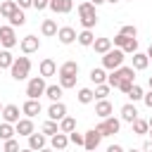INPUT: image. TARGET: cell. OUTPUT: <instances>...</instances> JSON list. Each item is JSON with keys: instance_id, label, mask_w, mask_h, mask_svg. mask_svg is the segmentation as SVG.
<instances>
[{"instance_id": "680465c9", "label": "cell", "mask_w": 152, "mask_h": 152, "mask_svg": "<svg viewBox=\"0 0 152 152\" xmlns=\"http://www.w3.org/2000/svg\"><path fill=\"white\" fill-rule=\"evenodd\" d=\"M0 21H2V14H0Z\"/></svg>"}, {"instance_id": "f907efd6", "label": "cell", "mask_w": 152, "mask_h": 152, "mask_svg": "<svg viewBox=\"0 0 152 152\" xmlns=\"http://www.w3.org/2000/svg\"><path fill=\"white\" fill-rule=\"evenodd\" d=\"M90 2H93V5H95V7H100V5H104V2H107V0H90Z\"/></svg>"}, {"instance_id": "603a6c76", "label": "cell", "mask_w": 152, "mask_h": 152, "mask_svg": "<svg viewBox=\"0 0 152 152\" xmlns=\"http://www.w3.org/2000/svg\"><path fill=\"white\" fill-rule=\"evenodd\" d=\"M62 95H64V88L57 83V86H45V97L50 100V102H55V100H62Z\"/></svg>"}, {"instance_id": "1f68e13d", "label": "cell", "mask_w": 152, "mask_h": 152, "mask_svg": "<svg viewBox=\"0 0 152 152\" xmlns=\"http://www.w3.org/2000/svg\"><path fill=\"white\" fill-rule=\"evenodd\" d=\"M17 10V2L14 0H5L2 5H0V14H2V19H10V14Z\"/></svg>"}, {"instance_id": "e0dca14e", "label": "cell", "mask_w": 152, "mask_h": 152, "mask_svg": "<svg viewBox=\"0 0 152 152\" xmlns=\"http://www.w3.org/2000/svg\"><path fill=\"white\" fill-rule=\"evenodd\" d=\"M119 114H121V121H126V124H131L133 119H138V109H135L133 102H126V104L119 109Z\"/></svg>"}, {"instance_id": "484cf974", "label": "cell", "mask_w": 152, "mask_h": 152, "mask_svg": "<svg viewBox=\"0 0 152 152\" xmlns=\"http://www.w3.org/2000/svg\"><path fill=\"white\" fill-rule=\"evenodd\" d=\"M90 81L97 86V83H104L107 81V71H104V66H93L90 69Z\"/></svg>"}, {"instance_id": "d6986e66", "label": "cell", "mask_w": 152, "mask_h": 152, "mask_svg": "<svg viewBox=\"0 0 152 152\" xmlns=\"http://www.w3.org/2000/svg\"><path fill=\"white\" fill-rule=\"evenodd\" d=\"M114 112V107H112V102L107 100V97H102V100H97V104H95V114L100 116V119H104V116H109Z\"/></svg>"}, {"instance_id": "9a60e30c", "label": "cell", "mask_w": 152, "mask_h": 152, "mask_svg": "<svg viewBox=\"0 0 152 152\" xmlns=\"http://www.w3.org/2000/svg\"><path fill=\"white\" fill-rule=\"evenodd\" d=\"M57 40H59L62 45H71V43L76 40V31H74L71 26H62V28H57Z\"/></svg>"}, {"instance_id": "f5cc1de1", "label": "cell", "mask_w": 152, "mask_h": 152, "mask_svg": "<svg viewBox=\"0 0 152 152\" xmlns=\"http://www.w3.org/2000/svg\"><path fill=\"white\" fill-rule=\"evenodd\" d=\"M147 86H150V88H152V76H150V78H147Z\"/></svg>"}, {"instance_id": "44dd1931", "label": "cell", "mask_w": 152, "mask_h": 152, "mask_svg": "<svg viewBox=\"0 0 152 152\" xmlns=\"http://www.w3.org/2000/svg\"><path fill=\"white\" fill-rule=\"evenodd\" d=\"M76 40H78V45H83V48H90V45H93V40H95V33H93V28H83L81 33H76Z\"/></svg>"}, {"instance_id": "6f0895ef", "label": "cell", "mask_w": 152, "mask_h": 152, "mask_svg": "<svg viewBox=\"0 0 152 152\" xmlns=\"http://www.w3.org/2000/svg\"><path fill=\"white\" fill-rule=\"evenodd\" d=\"M0 112H2V104H0Z\"/></svg>"}, {"instance_id": "f6af8a7d", "label": "cell", "mask_w": 152, "mask_h": 152, "mask_svg": "<svg viewBox=\"0 0 152 152\" xmlns=\"http://www.w3.org/2000/svg\"><path fill=\"white\" fill-rule=\"evenodd\" d=\"M142 102L147 109H152V88H150V93H142Z\"/></svg>"}, {"instance_id": "11a10c76", "label": "cell", "mask_w": 152, "mask_h": 152, "mask_svg": "<svg viewBox=\"0 0 152 152\" xmlns=\"http://www.w3.org/2000/svg\"><path fill=\"white\" fill-rule=\"evenodd\" d=\"M147 124H150V126H152V116H150V119H147Z\"/></svg>"}, {"instance_id": "4dcf8cb0", "label": "cell", "mask_w": 152, "mask_h": 152, "mask_svg": "<svg viewBox=\"0 0 152 152\" xmlns=\"http://www.w3.org/2000/svg\"><path fill=\"white\" fill-rule=\"evenodd\" d=\"M12 62H14L12 52H10L7 48H2V50H0V69H10V66H12Z\"/></svg>"}, {"instance_id": "c3c4849f", "label": "cell", "mask_w": 152, "mask_h": 152, "mask_svg": "<svg viewBox=\"0 0 152 152\" xmlns=\"http://www.w3.org/2000/svg\"><path fill=\"white\" fill-rule=\"evenodd\" d=\"M107 152H124V147H121V145H109Z\"/></svg>"}, {"instance_id": "7dc6e473", "label": "cell", "mask_w": 152, "mask_h": 152, "mask_svg": "<svg viewBox=\"0 0 152 152\" xmlns=\"http://www.w3.org/2000/svg\"><path fill=\"white\" fill-rule=\"evenodd\" d=\"M17 2V7H21V10H28V7H33V0H14Z\"/></svg>"}, {"instance_id": "4316f807", "label": "cell", "mask_w": 152, "mask_h": 152, "mask_svg": "<svg viewBox=\"0 0 152 152\" xmlns=\"http://www.w3.org/2000/svg\"><path fill=\"white\" fill-rule=\"evenodd\" d=\"M131 128H133V133H135V135H145V133H147V128H150V124H147L145 119H140V116H138V119H133V121H131Z\"/></svg>"}, {"instance_id": "ee69618b", "label": "cell", "mask_w": 152, "mask_h": 152, "mask_svg": "<svg viewBox=\"0 0 152 152\" xmlns=\"http://www.w3.org/2000/svg\"><path fill=\"white\" fill-rule=\"evenodd\" d=\"M133 83H135V81H128V78H121V81H119V86H116V88H119V90H121V93H128V90H131V86H133Z\"/></svg>"}, {"instance_id": "277c9868", "label": "cell", "mask_w": 152, "mask_h": 152, "mask_svg": "<svg viewBox=\"0 0 152 152\" xmlns=\"http://www.w3.org/2000/svg\"><path fill=\"white\" fill-rule=\"evenodd\" d=\"M45 76H33V78H28V83H26V97H33V100H40L43 95H45Z\"/></svg>"}, {"instance_id": "83f0119b", "label": "cell", "mask_w": 152, "mask_h": 152, "mask_svg": "<svg viewBox=\"0 0 152 152\" xmlns=\"http://www.w3.org/2000/svg\"><path fill=\"white\" fill-rule=\"evenodd\" d=\"M76 100H78L81 104H90V102L95 100V93H93V88H81V90H78V95H76Z\"/></svg>"}, {"instance_id": "5b68a950", "label": "cell", "mask_w": 152, "mask_h": 152, "mask_svg": "<svg viewBox=\"0 0 152 152\" xmlns=\"http://www.w3.org/2000/svg\"><path fill=\"white\" fill-rule=\"evenodd\" d=\"M100 133H102V138H107V135H114V133H119V128H121V119H116L114 114H109V116H104L97 126H95Z\"/></svg>"}, {"instance_id": "ab89813d", "label": "cell", "mask_w": 152, "mask_h": 152, "mask_svg": "<svg viewBox=\"0 0 152 152\" xmlns=\"http://www.w3.org/2000/svg\"><path fill=\"white\" fill-rule=\"evenodd\" d=\"M119 33H124V36H131V38H135L138 36V28L133 26V24H126V26H121V31Z\"/></svg>"}, {"instance_id": "d4e9b609", "label": "cell", "mask_w": 152, "mask_h": 152, "mask_svg": "<svg viewBox=\"0 0 152 152\" xmlns=\"http://www.w3.org/2000/svg\"><path fill=\"white\" fill-rule=\"evenodd\" d=\"M10 24H12L14 28H17V26H24V24H26V14H24V10H21V7H17V10H14L12 14H10Z\"/></svg>"}, {"instance_id": "8fae6325", "label": "cell", "mask_w": 152, "mask_h": 152, "mask_svg": "<svg viewBox=\"0 0 152 152\" xmlns=\"http://www.w3.org/2000/svg\"><path fill=\"white\" fill-rule=\"evenodd\" d=\"M19 114H21V109H19L17 104H5V107H2V112H0L2 121H10V124H17V121L21 119Z\"/></svg>"}, {"instance_id": "f35d334b", "label": "cell", "mask_w": 152, "mask_h": 152, "mask_svg": "<svg viewBox=\"0 0 152 152\" xmlns=\"http://www.w3.org/2000/svg\"><path fill=\"white\" fill-rule=\"evenodd\" d=\"M69 142L76 145V147H83V133H76V128L69 133Z\"/></svg>"}, {"instance_id": "b9f144b4", "label": "cell", "mask_w": 152, "mask_h": 152, "mask_svg": "<svg viewBox=\"0 0 152 152\" xmlns=\"http://www.w3.org/2000/svg\"><path fill=\"white\" fill-rule=\"evenodd\" d=\"M119 81H121V78H119V74L112 69V74H107V83H109V88H116V86H119Z\"/></svg>"}, {"instance_id": "f1b7e54d", "label": "cell", "mask_w": 152, "mask_h": 152, "mask_svg": "<svg viewBox=\"0 0 152 152\" xmlns=\"http://www.w3.org/2000/svg\"><path fill=\"white\" fill-rule=\"evenodd\" d=\"M57 124H59V131H64V133H71L76 128V119L74 116H62Z\"/></svg>"}, {"instance_id": "9f6ffc18", "label": "cell", "mask_w": 152, "mask_h": 152, "mask_svg": "<svg viewBox=\"0 0 152 152\" xmlns=\"http://www.w3.org/2000/svg\"><path fill=\"white\" fill-rule=\"evenodd\" d=\"M147 133H150V135H152V126H150V128H147Z\"/></svg>"}, {"instance_id": "74e56055", "label": "cell", "mask_w": 152, "mask_h": 152, "mask_svg": "<svg viewBox=\"0 0 152 152\" xmlns=\"http://www.w3.org/2000/svg\"><path fill=\"white\" fill-rule=\"evenodd\" d=\"M121 50H124L126 55H133V52H138V38H128V40H126V45H124Z\"/></svg>"}, {"instance_id": "e575fe53", "label": "cell", "mask_w": 152, "mask_h": 152, "mask_svg": "<svg viewBox=\"0 0 152 152\" xmlns=\"http://www.w3.org/2000/svg\"><path fill=\"white\" fill-rule=\"evenodd\" d=\"M142 93H145V90H142L138 83H133V86H131V90H128L126 95H128V100H131V102H140V100H142Z\"/></svg>"}, {"instance_id": "cb8c5ba5", "label": "cell", "mask_w": 152, "mask_h": 152, "mask_svg": "<svg viewBox=\"0 0 152 152\" xmlns=\"http://www.w3.org/2000/svg\"><path fill=\"white\" fill-rule=\"evenodd\" d=\"M90 48H95V52H97V55H104V52L112 48V38H95Z\"/></svg>"}, {"instance_id": "7402d4cb", "label": "cell", "mask_w": 152, "mask_h": 152, "mask_svg": "<svg viewBox=\"0 0 152 152\" xmlns=\"http://www.w3.org/2000/svg\"><path fill=\"white\" fill-rule=\"evenodd\" d=\"M38 71H40V76H45V78H48V76H55V74H57V64H55L52 59H43L40 66H38Z\"/></svg>"}, {"instance_id": "60d3db41", "label": "cell", "mask_w": 152, "mask_h": 152, "mask_svg": "<svg viewBox=\"0 0 152 152\" xmlns=\"http://www.w3.org/2000/svg\"><path fill=\"white\" fill-rule=\"evenodd\" d=\"M128 38H131V36H124V33H116V36H114V40H112V45H116V48H124Z\"/></svg>"}, {"instance_id": "ffe728a7", "label": "cell", "mask_w": 152, "mask_h": 152, "mask_svg": "<svg viewBox=\"0 0 152 152\" xmlns=\"http://www.w3.org/2000/svg\"><path fill=\"white\" fill-rule=\"evenodd\" d=\"M40 33H43L45 38L57 36V21H55V19H43V24H40Z\"/></svg>"}, {"instance_id": "db71d44e", "label": "cell", "mask_w": 152, "mask_h": 152, "mask_svg": "<svg viewBox=\"0 0 152 152\" xmlns=\"http://www.w3.org/2000/svg\"><path fill=\"white\" fill-rule=\"evenodd\" d=\"M107 2H109V5H116V2H119V0H107Z\"/></svg>"}, {"instance_id": "f546056e", "label": "cell", "mask_w": 152, "mask_h": 152, "mask_svg": "<svg viewBox=\"0 0 152 152\" xmlns=\"http://www.w3.org/2000/svg\"><path fill=\"white\" fill-rule=\"evenodd\" d=\"M14 124H10V121H2L0 124V140H7V138H14Z\"/></svg>"}, {"instance_id": "816d5d0a", "label": "cell", "mask_w": 152, "mask_h": 152, "mask_svg": "<svg viewBox=\"0 0 152 152\" xmlns=\"http://www.w3.org/2000/svg\"><path fill=\"white\" fill-rule=\"evenodd\" d=\"M147 57L152 59V43H150V48H147Z\"/></svg>"}, {"instance_id": "bcb514c9", "label": "cell", "mask_w": 152, "mask_h": 152, "mask_svg": "<svg viewBox=\"0 0 152 152\" xmlns=\"http://www.w3.org/2000/svg\"><path fill=\"white\" fill-rule=\"evenodd\" d=\"M48 7V0H33V10H38V12H43Z\"/></svg>"}, {"instance_id": "ba28073f", "label": "cell", "mask_w": 152, "mask_h": 152, "mask_svg": "<svg viewBox=\"0 0 152 152\" xmlns=\"http://www.w3.org/2000/svg\"><path fill=\"white\" fill-rule=\"evenodd\" d=\"M19 48H21L24 55L38 52V48H40V38H38V36H24V38L19 40Z\"/></svg>"}, {"instance_id": "ac0fdd59", "label": "cell", "mask_w": 152, "mask_h": 152, "mask_svg": "<svg viewBox=\"0 0 152 152\" xmlns=\"http://www.w3.org/2000/svg\"><path fill=\"white\" fill-rule=\"evenodd\" d=\"M147 64H150V57H147V52H133V69L135 71H145L147 69Z\"/></svg>"}, {"instance_id": "4fadbf2b", "label": "cell", "mask_w": 152, "mask_h": 152, "mask_svg": "<svg viewBox=\"0 0 152 152\" xmlns=\"http://www.w3.org/2000/svg\"><path fill=\"white\" fill-rule=\"evenodd\" d=\"M21 114H26V116H38L40 114V100H33V97H26V102L21 104Z\"/></svg>"}, {"instance_id": "6da1fadb", "label": "cell", "mask_w": 152, "mask_h": 152, "mask_svg": "<svg viewBox=\"0 0 152 152\" xmlns=\"http://www.w3.org/2000/svg\"><path fill=\"white\" fill-rule=\"evenodd\" d=\"M76 12H78V19H81L83 28H95V24H97V7L90 0H81Z\"/></svg>"}, {"instance_id": "9c48e42d", "label": "cell", "mask_w": 152, "mask_h": 152, "mask_svg": "<svg viewBox=\"0 0 152 152\" xmlns=\"http://www.w3.org/2000/svg\"><path fill=\"white\" fill-rule=\"evenodd\" d=\"M48 7L55 14H69L74 10V0H48Z\"/></svg>"}, {"instance_id": "836d02e7", "label": "cell", "mask_w": 152, "mask_h": 152, "mask_svg": "<svg viewBox=\"0 0 152 152\" xmlns=\"http://www.w3.org/2000/svg\"><path fill=\"white\" fill-rule=\"evenodd\" d=\"M59 86L66 90V88H74L76 86V74H59Z\"/></svg>"}, {"instance_id": "5bb4252c", "label": "cell", "mask_w": 152, "mask_h": 152, "mask_svg": "<svg viewBox=\"0 0 152 152\" xmlns=\"http://www.w3.org/2000/svg\"><path fill=\"white\" fill-rule=\"evenodd\" d=\"M66 145H69V133L57 131L55 135H50V147L52 150H66Z\"/></svg>"}, {"instance_id": "d6a6232c", "label": "cell", "mask_w": 152, "mask_h": 152, "mask_svg": "<svg viewBox=\"0 0 152 152\" xmlns=\"http://www.w3.org/2000/svg\"><path fill=\"white\" fill-rule=\"evenodd\" d=\"M57 74H78V62H74V59L64 62V64L57 69Z\"/></svg>"}, {"instance_id": "681fc988", "label": "cell", "mask_w": 152, "mask_h": 152, "mask_svg": "<svg viewBox=\"0 0 152 152\" xmlns=\"http://www.w3.org/2000/svg\"><path fill=\"white\" fill-rule=\"evenodd\" d=\"M142 150H145V152H152V140H150V142H145V145H142Z\"/></svg>"}, {"instance_id": "3957f363", "label": "cell", "mask_w": 152, "mask_h": 152, "mask_svg": "<svg viewBox=\"0 0 152 152\" xmlns=\"http://www.w3.org/2000/svg\"><path fill=\"white\" fill-rule=\"evenodd\" d=\"M124 59H126V52H124L121 48H109V50L102 55V66L112 71V69L121 66V64H124Z\"/></svg>"}, {"instance_id": "7bdbcfd3", "label": "cell", "mask_w": 152, "mask_h": 152, "mask_svg": "<svg viewBox=\"0 0 152 152\" xmlns=\"http://www.w3.org/2000/svg\"><path fill=\"white\" fill-rule=\"evenodd\" d=\"M2 147H5V152H14V150H19V142H17L14 138H7Z\"/></svg>"}, {"instance_id": "7c38bea8", "label": "cell", "mask_w": 152, "mask_h": 152, "mask_svg": "<svg viewBox=\"0 0 152 152\" xmlns=\"http://www.w3.org/2000/svg\"><path fill=\"white\" fill-rule=\"evenodd\" d=\"M14 131L19 133V135H24V138H28L36 128H33V119L31 116H24V119H19L17 124H14Z\"/></svg>"}, {"instance_id": "2e32d148", "label": "cell", "mask_w": 152, "mask_h": 152, "mask_svg": "<svg viewBox=\"0 0 152 152\" xmlns=\"http://www.w3.org/2000/svg\"><path fill=\"white\" fill-rule=\"evenodd\" d=\"M45 145H48V135H45L43 131H40V133L33 131V133L28 135V150H43Z\"/></svg>"}, {"instance_id": "7a4b0ae2", "label": "cell", "mask_w": 152, "mask_h": 152, "mask_svg": "<svg viewBox=\"0 0 152 152\" xmlns=\"http://www.w3.org/2000/svg\"><path fill=\"white\" fill-rule=\"evenodd\" d=\"M10 74H12L14 81L28 78V74H31V59H28V57H14V62H12V66H10Z\"/></svg>"}, {"instance_id": "52a82bcc", "label": "cell", "mask_w": 152, "mask_h": 152, "mask_svg": "<svg viewBox=\"0 0 152 152\" xmlns=\"http://www.w3.org/2000/svg\"><path fill=\"white\" fill-rule=\"evenodd\" d=\"M100 142H102V133L97 131V128H90V131H86L83 133V147L86 150H97L100 147Z\"/></svg>"}, {"instance_id": "30bf717a", "label": "cell", "mask_w": 152, "mask_h": 152, "mask_svg": "<svg viewBox=\"0 0 152 152\" xmlns=\"http://www.w3.org/2000/svg\"><path fill=\"white\" fill-rule=\"evenodd\" d=\"M62 116H66V104H64L62 100H55V102L48 107V119H52V121H59Z\"/></svg>"}, {"instance_id": "d590c367", "label": "cell", "mask_w": 152, "mask_h": 152, "mask_svg": "<svg viewBox=\"0 0 152 152\" xmlns=\"http://www.w3.org/2000/svg\"><path fill=\"white\" fill-rule=\"evenodd\" d=\"M40 131H43V133L50 138V135H55V133L59 131V124H57V121H52V119H48V121L43 124V128H40Z\"/></svg>"}, {"instance_id": "8992f818", "label": "cell", "mask_w": 152, "mask_h": 152, "mask_svg": "<svg viewBox=\"0 0 152 152\" xmlns=\"http://www.w3.org/2000/svg\"><path fill=\"white\" fill-rule=\"evenodd\" d=\"M17 43H19V40H17L14 26H12V24H7V26H2V24H0V48H7V50H12Z\"/></svg>"}, {"instance_id": "8d00e7d4", "label": "cell", "mask_w": 152, "mask_h": 152, "mask_svg": "<svg viewBox=\"0 0 152 152\" xmlns=\"http://www.w3.org/2000/svg\"><path fill=\"white\" fill-rule=\"evenodd\" d=\"M93 93H95V100H102V97H107V95H109V83H107V81H104V83H97Z\"/></svg>"}]
</instances>
